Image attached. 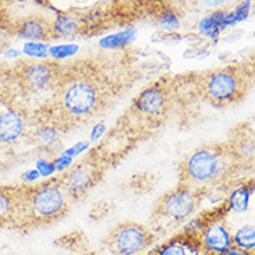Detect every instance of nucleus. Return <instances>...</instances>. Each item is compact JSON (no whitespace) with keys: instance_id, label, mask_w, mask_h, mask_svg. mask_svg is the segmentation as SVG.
<instances>
[{"instance_id":"nucleus-1","label":"nucleus","mask_w":255,"mask_h":255,"mask_svg":"<svg viewBox=\"0 0 255 255\" xmlns=\"http://www.w3.org/2000/svg\"><path fill=\"white\" fill-rule=\"evenodd\" d=\"M53 95L43 109L63 132L98 116L115 95L113 83L95 62L62 67Z\"/></svg>"},{"instance_id":"nucleus-2","label":"nucleus","mask_w":255,"mask_h":255,"mask_svg":"<svg viewBox=\"0 0 255 255\" xmlns=\"http://www.w3.org/2000/svg\"><path fill=\"white\" fill-rule=\"evenodd\" d=\"M71 198L60 180L41 184L18 187V209L13 228L29 232L53 225L64 218L70 209Z\"/></svg>"},{"instance_id":"nucleus-3","label":"nucleus","mask_w":255,"mask_h":255,"mask_svg":"<svg viewBox=\"0 0 255 255\" xmlns=\"http://www.w3.org/2000/svg\"><path fill=\"white\" fill-rule=\"evenodd\" d=\"M240 167L228 142L208 144L187 155L179 166L180 184L207 193L209 187L228 183Z\"/></svg>"},{"instance_id":"nucleus-4","label":"nucleus","mask_w":255,"mask_h":255,"mask_svg":"<svg viewBox=\"0 0 255 255\" xmlns=\"http://www.w3.org/2000/svg\"><path fill=\"white\" fill-rule=\"evenodd\" d=\"M205 193L193 190L184 184L169 190L152 208L151 230L155 236H163L186 225L193 219V216L200 208Z\"/></svg>"},{"instance_id":"nucleus-5","label":"nucleus","mask_w":255,"mask_h":255,"mask_svg":"<svg viewBox=\"0 0 255 255\" xmlns=\"http://www.w3.org/2000/svg\"><path fill=\"white\" fill-rule=\"evenodd\" d=\"M253 81V71L243 66L214 70L200 77L198 90L204 99L214 106H228L240 102L247 95Z\"/></svg>"},{"instance_id":"nucleus-6","label":"nucleus","mask_w":255,"mask_h":255,"mask_svg":"<svg viewBox=\"0 0 255 255\" xmlns=\"http://www.w3.org/2000/svg\"><path fill=\"white\" fill-rule=\"evenodd\" d=\"M156 236L141 223L125 221L106 235L104 246L112 255H138L151 247Z\"/></svg>"},{"instance_id":"nucleus-7","label":"nucleus","mask_w":255,"mask_h":255,"mask_svg":"<svg viewBox=\"0 0 255 255\" xmlns=\"http://www.w3.org/2000/svg\"><path fill=\"white\" fill-rule=\"evenodd\" d=\"M60 64L48 60H28L18 63L13 70L15 85L24 94H38L42 91L53 90L62 73Z\"/></svg>"},{"instance_id":"nucleus-8","label":"nucleus","mask_w":255,"mask_h":255,"mask_svg":"<svg viewBox=\"0 0 255 255\" xmlns=\"http://www.w3.org/2000/svg\"><path fill=\"white\" fill-rule=\"evenodd\" d=\"M102 174H104L102 162L95 158V153H92L83 160H80L73 167H70L66 173H63L59 180L71 201H74L85 197L92 187L97 186Z\"/></svg>"},{"instance_id":"nucleus-9","label":"nucleus","mask_w":255,"mask_h":255,"mask_svg":"<svg viewBox=\"0 0 255 255\" xmlns=\"http://www.w3.org/2000/svg\"><path fill=\"white\" fill-rule=\"evenodd\" d=\"M170 101H172V94L169 87L162 81H159L145 88L134 99L130 112L139 120L156 123L160 122L163 116H166L170 108Z\"/></svg>"},{"instance_id":"nucleus-10","label":"nucleus","mask_w":255,"mask_h":255,"mask_svg":"<svg viewBox=\"0 0 255 255\" xmlns=\"http://www.w3.org/2000/svg\"><path fill=\"white\" fill-rule=\"evenodd\" d=\"M31 119L27 111L0 92V144L10 145L28 134Z\"/></svg>"},{"instance_id":"nucleus-11","label":"nucleus","mask_w":255,"mask_h":255,"mask_svg":"<svg viewBox=\"0 0 255 255\" xmlns=\"http://www.w3.org/2000/svg\"><path fill=\"white\" fill-rule=\"evenodd\" d=\"M28 134L32 139V142L42 152L53 155L62 146V137L64 132L52 120L48 112L42 108L41 111H38V113L31 119Z\"/></svg>"},{"instance_id":"nucleus-12","label":"nucleus","mask_w":255,"mask_h":255,"mask_svg":"<svg viewBox=\"0 0 255 255\" xmlns=\"http://www.w3.org/2000/svg\"><path fill=\"white\" fill-rule=\"evenodd\" d=\"M235 158L244 167H253L254 162V131L250 125H239L233 128L228 141Z\"/></svg>"},{"instance_id":"nucleus-13","label":"nucleus","mask_w":255,"mask_h":255,"mask_svg":"<svg viewBox=\"0 0 255 255\" xmlns=\"http://www.w3.org/2000/svg\"><path fill=\"white\" fill-rule=\"evenodd\" d=\"M14 32L29 41L52 39V22L43 15H27L15 22Z\"/></svg>"},{"instance_id":"nucleus-14","label":"nucleus","mask_w":255,"mask_h":255,"mask_svg":"<svg viewBox=\"0 0 255 255\" xmlns=\"http://www.w3.org/2000/svg\"><path fill=\"white\" fill-rule=\"evenodd\" d=\"M83 34V13H60L52 21V39H71Z\"/></svg>"},{"instance_id":"nucleus-15","label":"nucleus","mask_w":255,"mask_h":255,"mask_svg":"<svg viewBox=\"0 0 255 255\" xmlns=\"http://www.w3.org/2000/svg\"><path fill=\"white\" fill-rule=\"evenodd\" d=\"M151 255H202V253L197 239L183 232L155 250Z\"/></svg>"},{"instance_id":"nucleus-16","label":"nucleus","mask_w":255,"mask_h":255,"mask_svg":"<svg viewBox=\"0 0 255 255\" xmlns=\"http://www.w3.org/2000/svg\"><path fill=\"white\" fill-rule=\"evenodd\" d=\"M18 209V187H0V229L11 226Z\"/></svg>"},{"instance_id":"nucleus-17","label":"nucleus","mask_w":255,"mask_h":255,"mask_svg":"<svg viewBox=\"0 0 255 255\" xmlns=\"http://www.w3.org/2000/svg\"><path fill=\"white\" fill-rule=\"evenodd\" d=\"M153 20L159 27L166 31H176L180 28V13L176 10V7L170 4H159L153 11Z\"/></svg>"},{"instance_id":"nucleus-18","label":"nucleus","mask_w":255,"mask_h":255,"mask_svg":"<svg viewBox=\"0 0 255 255\" xmlns=\"http://www.w3.org/2000/svg\"><path fill=\"white\" fill-rule=\"evenodd\" d=\"M253 191V184H244L235 188L232 193L229 194L228 201H226V208L229 211H236V212H243L247 209L250 200V194Z\"/></svg>"},{"instance_id":"nucleus-19","label":"nucleus","mask_w":255,"mask_h":255,"mask_svg":"<svg viewBox=\"0 0 255 255\" xmlns=\"http://www.w3.org/2000/svg\"><path fill=\"white\" fill-rule=\"evenodd\" d=\"M233 246L246 251H254L255 229L254 225H246L233 233Z\"/></svg>"},{"instance_id":"nucleus-20","label":"nucleus","mask_w":255,"mask_h":255,"mask_svg":"<svg viewBox=\"0 0 255 255\" xmlns=\"http://www.w3.org/2000/svg\"><path fill=\"white\" fill-rule=\"evenodd\" d=\"M134 35L132 31H126V32H120V34L115 35V36H109L104 41L101 42V45L106 49H116L125 46L127 42L130 41V38Z\"/></svg>"},{"instance_id":"nucleus-21","label":"nucleus","mask_w":255,"mask_h":255,"mask_svg":"<svg viewBox=\"0 0 255 255\" xmlns=\"http://www.w3.org/2000/svg\"><path fill=\"white\" fill-rule=\"evenodd\" d=\"M77 46H73V45H64V46H57V48H52L49 50V55L52 56L56 60H60V59H64L67 56H71L74 52H76Z\"/></svg>"},{"instance_id":"nucleus-22","label":"nucleus","mask_w":255,"mask_h":255,"mask_svg":"<svg viewBox=\"0 0 255 255\" xmlns=\"http://www.w3.org/2000/svg\"><path fill=\"white\" fill-rule=\"evenodd\" d=\"M25 53L31 57H43L46 53V46L39 45V43H28L25 45Z\"/></svg>"},{"instance_id":"nucleus-23","label":"nucleus","mask_w":255,"mask_h":255,"mask_svg":"<svg viewBox=\"0 0 255 255\" xmlns=\"http://www.w3.org/2000/svg\"><path fill=\"white\" fill-rule=\"evenodd\" d=\"M221 255H254V251H246V250L239 249V247H230L228 251H225Z\"/></svg>"},{"instance_id":"nucleus-24","label":"nucleus","mask_w":255,"mask_h":255,"mask_svg":"<svg viewBox=\"0 0 255 255\" xmlns=\"http://www.w3.org/2000/svg\"><path fill=\"white\" fill-rule=\"evenodd\" d=\"M38 169H39V172H42L43 174H49V173H52L55 170V166L53 163H49V162H39V165H38Z\"/></svg>"},{"instance_id":"nucleus-25","label":"nucleus","mask_w":255,"mask_h":255,"mask_svg":"<svg viewBox=\"0 0 255 255\" xmlns=\"http://www.w3.org/2000/svg\"><path fill=\"white\" fill-rule=\"evenodd\" d=\"M38 177H39V173H36L32 170V172L25 173L22 179H24V181H25V183H32V181H35V180L38 179Z\"/></svg>"}]
</instances>
